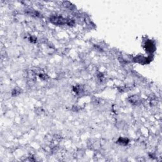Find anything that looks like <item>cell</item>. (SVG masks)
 <instances>
[{
	"instance_id": "cell-1",
	"label": "cell",
	"mask_w": 162,
	"mask_h": 162,
	"mask_svg": "<svg viewBox=\"0 0 162 162\" xmlns=\"http://www.w3.org/2000/svg\"><path fill=\"white\" fill-rule=\"evenodd\" d=\"M51 21L54 24H65V23H67V24H69L68 21H66V20L62 18L61 17H52L51 18Z\"/></svg>"
}]
</instances>
